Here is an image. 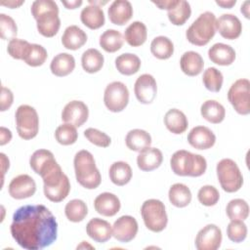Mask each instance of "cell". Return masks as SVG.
I'll return each mask as SVG.
<instances>
[{"mask_svg": "<svg viewBox=\"0 0 250 250\" xmlns=\"http://www.w3.org/2000/svg\"><path fill=\"white\" fill-rule=\"evenodd\" d=\"M10 231L23 249L40 250L52 245L58 237V223L44 205H24L16 210Z\"/></svg>", "mask_w": 250, "mask_h": 250, "instance_id": "cell-1", "label": "cell"}, {"mask_svg": "<svg viewBox=\"0 0 250 250\" xmlns=\"http://www.w3.org/2000/svg\"><path fill=\"white\" fill-rule=\"evenodd\" d=\"M43 180L45 196L52 202H61L65 199L70 191V183L67 176L54 157H48L35 171Z\"/></svg>", "mask_w": 250, "mask_h": 250, "instance_id": "cell-2", "label": "cell"}, {"mask_svg": "<svg viewBox=\"0 0 250 250\" xmlns=\"http://www.w3.org/2000/svg\"><path fill=\"white\" fill-rule=\"evenodd\" d=\"M31 15L36 21L38 32L47 38L55 36L60 27L58 4L53 0H36L31 4Z\"/></svg>", "mask_w": 250, "mask_h": 250, "instance_id": "cell-3", "label": "cell"}, {"mask_svg": "<svg viewBox=\"0 0 250 250\" xmlns=\"http://www.w3.org/2000/svg\"><path fill=\"white\" fill-rule=\"evenodd\" d=\"M73 165L75 178L80 186L87 189H95L101 185L102 176L96 166L94 156L90 151L81 149L76 152Z\"/></svg>", "mask_w": 250, "mask_h": 250, "instance_id": "cell-4", "label": "cell"}, {"mask_svg": "<svg viewBox=\"0 0 250 250\" xmlns=\"http://www.w3.org/2000/svg\"><path fill=\"white\" fill-rule=\"evenodd\" d=\"M170 166L174 174L178 176L200 177L207 169V162L200 154L180 149L171 156Z\"/></svg>", "mask_w": 250, "mask_h": 250, "instance_id": "cell-5", "label": "cell"}, {"mask_svg": "<svg viewBox=\"0 0 250 250\" xmlns=\"http://www.w3.org/2000/svg\"><path fill=\"white\" fill-rule=\"evenodd\" d=\"M215 23L216 17L213 13L207 11L200 14L186 31L188 41L195 46L207 45L216 33Z\"/></svg>", "mask_w": 250, "mask_h": 250, "instance_id": "cell-6", "label": "cell"}, {"mask_svg": "<svg viewBox=\"0 0 250 250\" xmlns=\"http://www.w3.org/2000/svg\"><path fill=\"white\" fill-rule=\"evenodd\" d=\"M141 215L145 226L150 231H162L168 223L165 205L159 199H147L141 207Z\"/></svg>", "mask_w": 250, "mask_h": 250, "instance_id": "cell-7", "label": "cell"}, {"mask_svg": "<svg viewBox=\"0 0 250 250\" xmlns=\"http://www.w3.org/2000/svg\"><path fill=\"white\" fill-rule=\"evenodd\" d=\"M218 181L227 192H236L243 185V176L237 164L230 158H224L217 163Z\"/></svg>", "mask_w": 250, "mask_h": 250, "instance_id": "cell-8", "label": "cell"}, {"mask_svg": "<svg viewBox=\"0 0 250 250\" xmlns=\"http://www.w3.org/2000/svg\"><path fill=\"white\" fill-rule=\"evenodd\" d=\"M19 136L23 140L35 138L39 131V117L36 109L28 104L20 105L15 113Z\"/></svg>", "mask_w": 250, "mask_h": 250, "instance_id": "cell-9", "label": "cell"}, {"mask_svg": "<svg viewBox=\"0 0 250 250\" xmlns=\"http://www.w3.org/2000/svg\"><path fill=\"white\" fill-rule=\"evenodd\" d=\"M228 100L234 110L241 115L250 113V82L246 78L237 79L228 92Z\"/></svg>", "mask_w": 250, "mask_h": 250, "instance_id": "cell-10", "label": "cell"}, {"mask_svg": "<svg viewBox=\"0 0 250 250\" xmlns=\"http://www.w3.org/2000/svg\"><path fill=\"white\" fill-rule=\"evenodd\" d=\"M104 103L105 107L111 112H120L129 103V90L120 81L109 83L104 93Z\"/></svg>", "mask_w": 250, "mask_h": 250, "instance_id": "cell-11", "label": "cell"}, {"mask_svg": "<svg viewBox=\"0 0 250 250\" xmlns=\"http://www.w3.org/2000/svg\"><path fill=\"white\" fill-rule=\"evenodd\" d=\"M222 230L214 225L208 224L196 234L195 247L197 250H217L222 243Z\"/></svg>", "mask_w": 250, "mask_h": 250, "instance_id": "cell-12", "label": "cell"}, {"mask_svg": "<svg viewBox=\"0 0 250 250\" xmlns=\"http://www.w3.org/2000/svg\"><path fill=\"white\" fill-rule=\"evenodd\" d=\"M134 92L137 100L141 104H151L157 94L156 80L151 74L148 73H144L140 75L135 82Z\"/></svg>", "mask_w": 250, "mask_h": 250, "instance_id": "cell-13", "label": "cell"}, {"mask_svg": "<svg viewBox=\"0 0 250 250\" xmlns=\"http://www.w3.org/2000/svg\"><path fill=\"white\" fill-rule=\"evenodd\" d=\"M139 226L137 220L129 215L119 217L112 226V236L123 243L133 240L138 233Z\"/></svg>", "mask_w": 250, "mask_h": 250, "instance_id": "cell-14", "label": "cell"}, {"mask_svg": "<svg viewBox=\"0 0 250 250\" xmlns=\"http://www.w3.org/2000/svg\"><path fill=\"white\" fill-rule=\"evenodd\" d=\"M88 106L82 101L74 100L67 103L62 111V120L75 127L82 126L88 120Z\"/></svg>", "mask_w": 250, "mask_h": 250, "instance_id": "cell-15", "label": "cell"}, {"mask_svg": "<svg viewBox=\"0 0 250 250\" xmlns=\"http://www.w3.org/2000/svg\"><path fill=\"white\" fill-rule=\"evenodd\" d=\"M8 191L11 197L15 199H25L35 193L36 183L29 175L21 174L12 179L8 187Z\"/></svg>", "mask_w": 250, "mask_h": 250, "instance_id": "cell-16", "label": "cell"}, {"mask_svg": "<svg viewBox=\"0 0 250 250\" xmlns=\"http://www.w3.org/2000/svg\"><path fill=\"white\" fill-rule=\"evenodd\" d=\"M215 26L221 36L228 40L238 38L242 31V23L233 14H223L220 16L216 19Z\"/></svg>", "mask_w": 250, "mask_h": 250, "instance_id": "cell-17", "label": "cell"}, {"mask_svg": "<svg viewBox=\"0 0 250 250\" xmlns=\"http://www.w3.org/2000/svg\"><path fill=\"white\" fill-rule=\"evenodd\" d=\"M188 144L196 149L211 148L216 143L215 134L205 126H195L188 134Z\"/></svg>", "mask_w": 250, "mask_h": 250, "instance_id": "cell-18", "label": "cell"}, {"mask_svg": "<svg viewBox=\"0 0 250 250\" xmlns=\"http://www.w3.org/2000/svg\"><path fill=\"white\" fill-rule=\"evenodd\" d=\"M86 232L94 241L98 243H104L112 236V227L105 220L93 218L87 223Z\"/></svg>", "mask_w": 250, "mask_h": 250, "instance_id": "cell-19", "label": "cell"}, {"mask_svg": "<svg viewBox=\"0 0 250 250\" xmlns=\"http://www.w3.org/2000/svg\"><path fill=\"white\" fill-rule=\"evenodd\" d=\"M94 207L100 215L112 217L119 212L121 203L115 194L111 192H103L95 198Z\"/></svg>", "mask_w": 250, "mask_h": 250, "instance_id": "cell-20", "label": "cell"}, {"mask_svg": "<svg viewBox=\"0 0 250 250\" xmlns=\"http://www.w3.org/2000/svg\"><path fill=\"white\" fill-rule=\"evenodd\" d=\"M107 14L109 21L113 24L124 25L133 16V7L127 0H115L110 4Z\"/></svg>", "mask_w": 250, "mask_h": 250, "instance_id": "cell-21", "label": "cell"}, {"mask_svg": "<svg viewBox=\"0 0 250 250\" xmlns=\"http://www.w3.org/2000/svg\"><path fill=\"white\" fill-rule=\"evenodd\" d=\"M163 161V154L159 148L147 147L139 152L137 156V165L139 169L149 172L157 169Z\"/></svg>", "mask_w": 250, "mask_h": 250, "instance_id": "cell-22", "label": "cell"}, {"mask_svg": "<svg viewBox=\"0 0 250 250\" xmlns=\"http://www.w3.org/2000/svg\"><path fill=\"white\" fill-rule=\"evenodd\" d=\"M208 57L212 62L227 66L235 61L236 54L231 46L224 43H216L208 50Z\"/></svg>", "mask_w": 250, "mask_h": 250, "instance_id": "cell-23", "label": "cell"}, {"mask_svg": "<svg viewBox=\"0 0 250 250\" xmlns=\"http://www.w3.org/2000/svg\"><path fill=\"white\" fill-rule=\"evenodd\" d=\"M180 66L182 71L188 76H197L203 70L204 61L197 52H185L180 59Z\"/></svg>", "mask_w": 250, "mask_h": 250, "instance_id": "cell-24", "label": "cell"}, {"mask_svg": "<svg viewBox=\"0 0 250 250\" xmlns=\"http://www.w3.org/2000/svg\"><path fill=\"white\" fill-rule=\"evenodd\" d=\"M87 34L77 25L67 26L62 36V44L67 50H78L87 42Z\"/></svg>", "mask_w": 250, "mask_h": 250, "instance_id": "cell-25", "label": "cell"}, {"mask_svg": "<svg viewBox=\"0 0 250 250\" xmlns=\"http://www.w3.org/2000/svg\"><path fill=\"white\" fill-rule=\"evenodd\" d=\"M74 68V57L68 53H60L56 55L50 63L51 72L58 77H63L70 74Z\"/></svg>", "mask_w": 250, "mask_h": 250, "instance_id": "cell-26", "label": "cell"}, {"mask_svg": "<svg viewBox=\"0 0 250 250\" xmlns=\"http://www.w3.org/2000/svg\"><path fill=\"white\" fill-rule=\"evenodd\" d=\"M164 124L171 133L180 135L188 129V117L182 110L178 108H171L164 115Z\"/></svg>", "mask_w": 250, "mask_h": 250, "instance_id": "cell-27", "label": "cell"}, {"mask_svg": "<svg viewBox=\"0 0 250 250\" xmlns=\"http://www.w3.org/2000/svg\"><path fill=\"white\" fill-rule=\"evenodd\" d=\"M82 23L90 29H98L104 24V13L102 7L96 5H88L82 9L80 13Z\"/></svg>", "mask_w": 250, "mask_h": 250, "instance_id": "cell-28", "label": "cell"}, {"mask_svg": "<svg viewBox=\"0 0 250 250\" xmlns=\"http://www.w3.org/2000/svg\"><path fill=\"white\" fill-rule=\"evenodd\" d=\"M127 147L133 151H142L151 145V136L143 129L130 130L125 137Z\"/></svg>", "mask_w": 250, "mask_h": 250, "instance_id": "cell-29", "label": "cell"}, {"mask_svg": "<svg viewBox=\"0 0 250 250\" xmlns=\"http://www.w3.org/2000/svg\"><path fill=\"white\" fill-rule=\"evenodd\" d=\"M201 116L208 122L219 124L226 117V109L222 104L215 100H207L200 106Z\"/></svg>", "mask_w": 250, "mask_h": 250, "instance_id": "cell-30", "label": "cell"}, {"mask_svg": "<svg viewBox=\"0 0 250 250\" xmlns=\"http://www.w3.org/2000/svg\"><path fill=\"white\" fill-rule=\"evenodd\" d=\"M147 29L144 22L133 21L124 32L125 41L132 47H140L146 41Z\"/></svg>", "mask_w": 250, "mask_h": 250, "instance_id": "cell-31", "label": "cell"}, {"mask_svg": "<svg viewBox=\"0 0 250 250\" xmlns=\"http://www.w3.org/2000/svg\"><path fill=\"white\" fill-rule=\"evenodd\" d=\"M109 179L110 181L119 187L127 185L132 179L131 166L125 161H115L109 167Z\"/></svg>", "mask_w": 250, "mask_h": 250, "instance_id": "cell-32", "label": "cell"}, {"mask_svg": "<svg viewBox=\"0 0 250 250\" xmlns=\"http://www.w3.org/2000/svg\"><path fill=\"white\" fill-rule=\"evenodd\" d=\"M140 58L132 53H124L115 59V67L123 75H133L141 68Z\"/></svg>", "mask_w": 250, "mask_h": 250, "instance_id": "cell-33", "label": "cell"}, {"mask_svg": "<svg viewBox=\"0 0 250 250\" xmlns=\"http://www.w3.org/2000/svg\"><path fill=\"white\" fill-rule=\"evenodd\" d=\"M168 197L172 205L178 208H184L190 203L192 196L188 186L182 183H177L172 185L169 188Z\"/></svg>", "mask_w": 250, "mask_h": 250, "instance_id": "cell-34", "label": "cell"}, {"mask_svg": "<svg viewBox=\"0 0 250 250\" xmlns=\"http://www.w3.org/2000/svg\"><path fill=\"white\" fill-rule=\"evenodd\" d=\"M104 59L103 54L94 48L86 50L81 57V65L88 73H96L104 66Z\"/></svg>", "mask_w": 250, "mask_h": 250, "instance_id": "cell-35", "label": "cell"}, {"mask_svg": "<svg viewBox=\"0 0 250 250\" xmlns=\"http://www.w3.org/2000/svg\"><path fill=\"white\" fill-rule=\"evenodd\" d=\"M100 46L107 53H114L121 49L124 43L122 34L116 29H106L100 36Z\"/></svg>", "mask_w": 250, "mask_h": 250, "instance_id": "cell-36", "label": "cell"}, {"mask_svg": "<svg viewBox=\"0 0 250 250\" xmlns=\"http://www.w3.org/2000/svg\"><path fill=\"white\" fill-rule=\"evenodd\" d=\"M48 58L47 50L35 43H29L22 57V61L29 66L36 67L42 65Z\"/></svg>", "mask_w": 250, "mask_h": 250, "instance_id": "cell-37", "label": "cell"}, {"mask_svg": "<svg viewBox=\"0 0 250 250\" xmlns=\"http://www.w3.org/2000/svg\"><path fill=\"white\" fill-rule=\"evenodd\" d=\"M191 8L188 1L177 0V3L169 11L167 16L170 22L174 25H183L190 17Z\"/></svg>", "mask_w": 250, "mask_h": 250, "instance_id": "cell-38", "label": "cell"}, {"mask_svg": "<svg viewBox=\"0 0 250 250\" xmlns=\"http://www.w3.org/2000/svg\"><path fill=\"white\" fill-rule=\"evenodd\" d=\"M150 52L158 60H168L174 53V44L168 37L160 35L151 41Z\"/></svg>", "mask_w": 250, "mask_h": 250, "instance_id": "cell-39", "label": "cell"}, {"mask_svg": "<svg viewBox=\"0 0 250 250\" xmlns=\"http://www.w3.org/2000/svg\"><path fill=\"white\" fill-rule=\"evenodd\" d=\"M64 214L68 221L72 223H79L86 218L88 214V207L83 200L75 198L66 203L64 207Z\"/></svg>", "mask_w": 250, "mask_h": 250, "instance_id": "cell-40", "label": "cell"}, {"mask_svg": "<svg viewBox=\"0 0 250 250\" xmlns=\"http://www.w3.org/2000/svg\"><path fill=\"white\" fill-rule=\"evenodd\" d=\"M226 212L229 220L244 221L249 215V205L244 199L235 198L228 203Z\"/></svg>", "mask_w": 250, "mask_h": 250, "instance_id": "cell-41", "label": "cell"}, {"mask_svg": "<svg viewBox=\"0 0 250 250\" xmlns=\"http://www.w3.org/2000/svg\"><path fill=\"white\" fill-rule=\"evenodd\" d=\"M202 82L208 91L218 93L223 86V73L216 67H208L203 72Z\"/></svg>", "mask_w": 250, "mask_h": 250, "instance_id": "cell-42", "label": "cell"}, {"mask_svg": "<svg viewBox=\"0 0 250 250\" xmlns=\"http://www.w3.org/2000/svg\"><path fill=\"white\" fill-rule=\"evenodd\" d=\"M55 138L56 141L62 146L73 145L78 138L76 127L68 123L62 124L57 127L55 131Z\"/></svg>", "mask_w": 250, "mask_h": 250, "instance_id": "cell-43", "label": "cell"}, {"mask_svg": "<svg viewBox=\"0 0 250 250\" xmlns=\"http://www.w3.org/2000/svg\"><path fill=\"white\" fill-rule=\"evenodd\" d=\"M227 235L232 242H242L247 236V226L242 220H230L227 227Z\"/></svg>", "mask_w": 250, "mask_h": 250, "instance_id": "cell-44", "label": "cell"}, {"mask_svg": "<svg viewBox=\"0 0 250 250\" xmlns=\"http://www.w3.org/2000/svg\"><path fill=\"white\" fill-rule=\"evenodd\" d=\"M0 34L3 40L9 41L17 38L18 34V26L14 19L3 13L0 14Z\"/></svg>", "mask_w": 250, "mask_h": 250, "instance_id": "cell-45", "label": "cell"}, {"mask_svg": "<svg viewBox=\"0 0 250 250\" xmlns=\"http://www.w3.org/2000/svg\"><path fill=\"white\" fill-rule=\"evenodd\" d=\"M197 198L202 205L210 207L218 203L220 199V193L215 187L206 185L199 188L197 192Z\"/></svg>", "mask_w": 250, "mask_h": 250, "instance_id": "cell-46", "label": "cell"}, {"mask_svg": "<svg viewBox=\"0 0 250 250\" xmlns=\"http://www.w3.org/2000/svg\"><path fill=\"white\" fill-rule=\"evenodd\" d=\"M84 136L91 144L100 147H107L111 143L108 135L96 128H87L84 131Z\"/></svg>", "mask_w": 250, "mask_h": 250, "instance_id": "cell-47", "label": "cell"}, {"mask_svg": "<svg viewBox=\"0 0 250 250\" xmlns=\"http://www.w3.org/2000/svg\"><path fill=\"white\" fill-rule=\"evenodd\" d=\"M29 42L26 40L14 38L11 41H9L7 46V52L8 54L16 60H22L23 54L28 46Z\"/></svg>", "mask_w": 250, "mask_h": 250, "instance_id": "cell-48", "label": "cell"}, {"mask_svg": "<svg viewBox=\"0 0 250 250\" xmlns=\"http://www.w3.org/2000/svg\"><path fill=\"white\" fill-rule=\"evenodd\" d=\"M14 102V95L13 92L4 86L1 88V98H0V110L6 111L9 109Z\"/></svg>", "mask_w": 250, "mask_h": 250, "instance_id": "cell-49", "label": "cell"}, {"mask_svg": "<svg viewBox=\"0 0 250 250\" xmlns=\"http://www.w3.org/2000/svg\"><path fill=\"white\" fill-rule=\"evenodd\" d=\"M12 132L5 128V127H0V146H4L8 144L12 140Z\"/></svg>", "mask_w": 250, "mask_h": 250, "instance_id": "cell-50", "label": "cell"}, {"mask_svg": "<svg viewBox=\"0 0 250 250\" xmlns=\"http://www.w3.org/2000/svg\"><path fill=\"white\" fill-rule=\"evenodd\" d=\"M152 3L154 5H156L159 9L161 10H167L169 11L172 7L175 6V4L177 3V0H164V1H159V2H155L152 1Z\"/></svg>", "mask_w": 250, "mask_h": 250, "instance_id": "cell-51", "label": "cell"}, {"mask_svg": "<svg viewBox=\"0 0 250 250\" xmlns=\"http://www.w3.org/2000/svg\"><path fill=\"white\" fill-rule=\"evenodd\" d=\"M0 157H1V164H2V186H3V180H4V175L6 173V171L9 169L10 167V161L9 158L3 153H0Z\"/></svg>", "mask_w": 250, "mask_h": 250, "instance_id": "cell-52", "label": "cell"}, {"mask_svg": "<svg viewBox=\"0 0 250 250\" xmlns=\"http://www.w3.org/2000/svg\"><path fill=\"white\" fill-rule=\"evenodd\" d=\"M62 5L66 8V9H76L78 7H80L82 5V0H73V1H62Z\"/></svg>", "mask_w": 250, "mask_h": 250, "instance_id": "cell-53", "label": "cell"}, {"mask_svg": "<svg viewBox=\"0 0 250 250\" xmlns=\"http://www.w3.org/2000/svg\"><path fill=\"white\" fill-rule=\"evenodd\" d=\"M216 4L219 5L222 8L230 9V8H232L236 4V0H229V1H226V0H216Z\"/></svg>", "mask_w": 250, "mask_h": 250, "instance_id": "cell-54", "label": "cell"}, {"mask_svg": "<svg viewBox=\"0 0 250 250\" xmlns=\"http://www.w3.org/2000/svg\"><path fill=\"white\" fill-rule=\"evenodd\" d=\"M24 3V1H2L0 4L2 6H6L10 9H15V8H18L20 6H21L22 4Z\"/></svg>", "mask_w": 250, "mask_h": 250, "instance_id": "cell-55", "label": "cell"}, {"mask_svg": "<svg viewBox=\"0 0 250 250\" xmlns=\"http://www.w3.org/2000/svg\"><path fill=\"white\" fill-rule=\"evenodd\" d=\"M249 1H245L242 5H241V8H240V11L241 13L244 15V17L246 19H249L250 16H249Z\"/></svg>", "mask_w": 250, "mask_h": 250, "instance_id": "cell-56", "label": "cell"}, {"mask_svg": "<svg viewBox=\"0 0 250 250\" xmlns=\"http://www.w3.org/2000/svg\"><path fill=\"white\" fill-rule=\"evenodd\" d=\"M89 3H90V5H96V6L101 7L100 5H105V4L107 3V1H104V2H102V1H92V0H90V1H89Z\"/></svg>", "mask_w": 250, "mask_h": 250, "instance_id": "cell-57", "label": "cell"}, {"mask_svg": "<svg viewBox=\"0 0 250 250\" xmlns=\"http://www.w3.org/2000/svg\"><path fill=\"white\" fill-rule=\"evenodd\" d=\"M85 247H89V248H91V249H93V248H94L92 245L88 244V243H87V241H82V243H81L80 245H78V246H77V249H80V248H85Z\"/></svg>", "mask_w": 250, "mask_h": 250, "instance_id": "cell-58", "label": "cell"}]
</instances>
